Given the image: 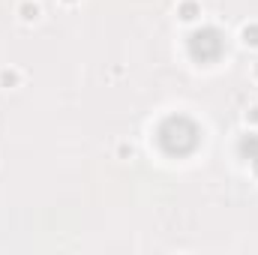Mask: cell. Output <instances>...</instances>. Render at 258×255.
<instances>
[{
	"label": "cell",
	"mask_w": 258,
	"mask_h": 255,
	"mask_svg": "<svg viewBox=\"0 0 258 255\" xmlns=\"http://www.w3.org/2000/svg\"><path fill=\"white\" fill-rule=\"evenodd\" d=\"M255 78H258V63H255Z\"/></svg>",
	"instance_id": "cell-9"
},
{
	"label": "cell",
	"mask_w": 258,
	"mask_h": 255,
	"mask_svg": "<svg viewBox=\"0 0 258 255\" xmlns=\"http://www.w3.org/2000/svg\"><path fill=\"white\" fill-rule=\"evenodd\" d=\"M39 15H42V9H39L36 0H21V3H18V18H21L24 24H33Z\"/></svg>",
	"instance_id": "cell-2"
},
{
	"label": "cell",
	"mask_w": 258,
	"mask_h": 255,
	"mask_svg": "<svg viewBox=\"0 0 258 255\" xmlns=\"http://www.w3.org/2000/svg\"><path fill=\"white\" fill-rule=\"evenodd\" d=\"M117 153H120L123 159H132V156H135V150H132V144H120V147H117Z\"/></svg>",
	"instance_id": "cell-6"
},
{
	"label": "cell",
	"mask_w": 258,
	"mask_h": 255,
	"mask_svg": "<svg viewBox=\"0 0 258 255\" xmlns=\"http://www.w3.org/2000/svg\"><path fill=\"white\" fill-rule=\"evenodd\" d=\"M219 48H222V42H219L216 30H195L189 36V51L195 60H213L219 54Z\"/></svg>",
	"instance_id": "cell-1"
},
{
	"label": "cell",
	"mask_w": 258,
	"mask_h": 255,
	"mask_svg": "<svg viewBox=\"0 0 258 255\" xmlns=\"http://www.w3.org/2000/svg\"><path fill=\"white\" fill-rule=\"evenodd\" d=\"M240 39H243V45L258 48V21H252V24H243V30H240Z\"/></svg>",
	"instance_id": "cell-5"
},
{
	"label": "cell",
	"mask_w": 258,
	"mask_h": 255,
	"mask_svg": "<svg viewBox=\"0 0 258 255\" xmlns=\"http://www.w3.org/2000/svg\"><path fill=\"white\" fill-rule=\"evenodd\" d=\"M246 123H252V126H258V105H255V108H249V111H246Z\"/></svg>",
	"instance_id": "cell-7"
},
{
	"label": "cell",
	"mask_w": 258,
	"mask_h": 255,
	"mask_svg": "<svg viewBox=\"0 0 258 255\" xmlns=\"http://www.w3.org/2000/svg\"><path fill=\"white\" fill-rule=\"evenodd\" d=\"M21 84V75H18V69H0V87H6V90H12V87H18Z\"/></svg>",
	"instance_id": "cell-4"
},
{
	"label": "cell",
	"mask_w": 258,
	"mask_h": 255,
	"mask_svg": "<svg viewBox=\"0 0 258 255\" xmlns=\"http://www.w3.org/2000/svg\"><path fill=\"white\" fill-rule=\"evenodd\" d=\"M66 6H75V3H81V0H63Z\"/></svg>",
	"instance_id": "cell-8"
},
{
	"label": "cell",
	"mask_w": 258,
	"mask_h": 255,
	"mask_svg": "<svg viewBox=\"0 0 258 255\" xmlns=\"http://www.w3.org/2000/svg\"><path fill=\"white\" fill-rule=\"evenodd\" d=\"M177 15H180V21H195V18L201 15L198 0H180V3H177Z\"/></svg>",
	"instance_id": "cell-3"
}]
</instances>
